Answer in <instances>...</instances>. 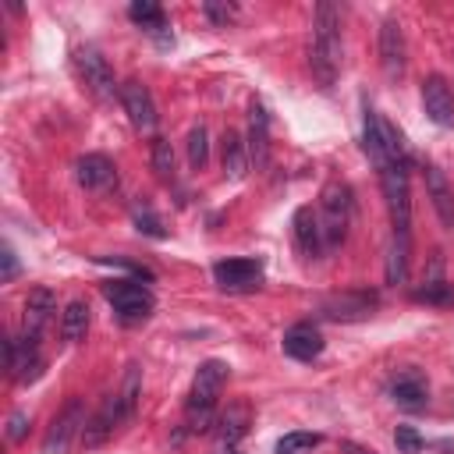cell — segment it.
Returning a JSON list of instances; mask_svg holds the SVG:
<instances>
[{
    "label": "cell",
    "instance_id": "6da1fadb",
    "mask_svg": "<svg viewBox=\"0 0 454 454\" xmlns=\"http://www.w3.org/2000/svg\"><path fill=\"white\" fill-rule=\"evenodd\" d=\"M312 74L323 85H333L337 71H340V14L330 0H323L316 7V21H312Z\"/></svg>",
    "mask_w": 454,
    "mask_h": 454
},
{
    "label": "cell",
    "instance_id": "7a4b0ae2",
    "mask_svg": "<svg viewBox=\"0 0 454 454\" xmlns=\"http://www.w3.org/2000/svg\"><path fill=\"white\" fill-rule=\"evenodd\" d=\"M223 380H227V365L209 358L195 369V380H192V390H188V429L192 433H206L213 426V411H216V397L223 390Z\"/></svg>",
    "mask_w": 454,
    "mask_h": 454
},
{
    "label": "cell",
    "instance_id": "3957f363",
    "mask_svg": "<svg viewBox=\"0 0 454 454\" xmlns=\"http://www.w3.org/2000/svg\"><path fill=\"white\" fill-rule=\"evenodd\" d=\"M383 195H387V209H390V227L397 238L411 234V199H408V160H390L387 167L376 170Z\"/></svg>",
    "mask_w": 454,
    "mask_h": 454
},
{
    "label": "cell",
    "instance_id": "277c9868",
    "mask_svg": "<svg viewBox=\"0 0 454 454\" xmlns=\"http://www.w3.org/2000/svg\"><path fill=\"white\" fill-rule=\"evenodd\" d=\"M351 209H355V199H351V188L344 181H330L323 188V238H326V248L340 245L344 234H348V223H351Z\"/></svg>",
    "mask_w": 454,
    "mask_h": 454
},
{
    "label": "cell",
    "instance_id": "5b68a950",
    "mask_svg": "<svg viewBox=\"0 0 454 454\" xmlns=\"http://www.w3.org/2000/svg\"><path fill=\"white\" fill-rule=\"evenodd\" d=\"M103 294L124 323H138L153 312V291L138 280H110V284H103Z\"/></svg>",
    "mask_w": 454,
    "mask_h": 454
},
{
    "label": "cell",
    "instance_id": "8992f818",
    "mask_svg": "<svg viewBox=\"0 0 454 454\" xmlns=\"http://www.w3.org/2000/svg\"><path fill=\"white\" fill-rule=\"evenodd\" d=\"M82 429H85V404H82V397H71L64 404V411L50 422V429L43 436V454H67Z\"/></svg>",
    "mask_w": 454,
    "mask_h": 454
},
{
    "label": "cell",
    "instance_id": "52a82bcc",
    "mask_svg": "<svg viewBox=\"0 0 454 454\" xmlns=\"http://www.w3.org/2000/svg\"><path fill=\"white\" fill-rule=\"evenodd\" d=\"M74 71H78V78L85 82V89H89L96 99H114V92H117L114 71H110V64L103 60L99 50H92V46L74 50Z\"/></svg>",
    "mask_w": 454,
    "mask_h": 454
},
{
    "label": "cell",
    "instance_id": "ba28073f",
    "mask_svg": "<svg viewBox=\"0 0 454 454\" xmlns=\"http://www.w3.org/2000/svg\"><path fill=\"white\" fill-rule=\"evenodd\" d=\"M4 365L14 380L32 383L43 372V355H39V337H7L4 340Z\"/></svg>",
    "mask_w": 454,
    "mask_h": 454
},
{
    "label": "cell",
    "instance_id": "9c48e42d",
    "mask_svg": "<svg viewBox=\"0 0 454 454\" xmlns=\"http://www.w3.org/2000/svg\"><path fill=\"white\" fill-rule=\"evenodd\" d=\"M128 415H131V408H128L124 397L114 390V394L103 401V408L85 422V429H82V443H85V447H99V443H106V436H110Z\"/></svg>",
    "mask_w": 454,
    "mask_h": 454
},
{
    "label": "cell",
    "instance_id": "30bf717a",
    "mask_svg": "<svg viewBox=\"0 0 454 454\" xmlns=\"http://www.w3.org/2000/svg\"><path fill=\"white\" fill-rule=\"evenodd\" d=\"M213 280L223 291H248L262 280V262L259 259H220L213 266Z\"/></svg>",
    "mask_w": 454,
    "mask_h": 454
},
{
    "label": "cell",
    "instance_id": "8fae6325",
    "mask_svg": "<svg viewBox=\"0 0 454 454\" xmlns=\"http://www.w3.org/2000/svg\"><path fill=\"white\" fill-rule=\"evenodd\" d=\"M422 106H426V117L433 124L454 128V92H450V85L440 74H429L422 82Z\"/></svg>",
    "mask_w": 454,
    "mask_h": 454
},
{
    "label": "cell",
    "instance_id": "7c38bea8",
    "mask_svg": "<svg viewBox=\"0 0 454 454\" xmlns=\"http://www.w3.org/2000/svg\"><path fill=\"white\" fill-rule=\"evenodd\" d=\"M380 60H383L387 78H401L404 74L408 46H404V32H401V21L397 18H387L383 28H380Z\"/></svg>",
    "mask_w": 454,
    "mask_h": 454
},
{
    "label": "cell",
    "instance_id": "4fadbf2b",
    "mask_svg": "<svg viewBox=\"0 0 454 454\" xmlns=\"http://www.w3.org/2000/svg\"><path fill=\"white\" fill-rule=\"evenodd\" d=\"M372 309H376V294H365V291H344V294H333L319 305V312L326 319H337V323L365 319V316H372Z\"/></svg>",
    "mask_w": 454,
    "mask_h": 454
},
{
    "label": "cell",
    "instance_id": "5bb4252c",
    "mask_svg": "<svg viewBox=\"0 0 454 454\" xmlns=\"http://www.w3.org/2000/svg\"><path fill=\"white\" fill-rule=\"evenodd\" d=\"M121 103L135 124V131H153L156 128V103L142 82H124L121 85Z\"/></svg>",
    "mask_w": 454,
    "mask_h": 454
},
{
    "label": "cell",
    "instance_id": "9a60e30c",
    "mask_svg": "<svg viewBox=\"0 0 454 454\" xmlns=\"http://www.w3.org/2000/svg\"><path fill=\"white\" fill-rule=\"evenodd\" d=\"M74 174H78V184H82L85 192H106V188L117 184V167H114L103 153H85V156H78Z\"/></svg>",
    "mask_w": 454,
    "mask_h": 454
},
{
    "label": "cell",
    "instance_id": "2e32d148",
    "mask_svg": "<svg viewBox=\"0 0 454 454\" xmlns=\"http://www.w3.org/2000/svg\"><path fill=\"white\" fill-rule=\"evenodd\" d=\"M323 348H326V340H323L319 326H312V323H294V326H287V333H284V355H291V358H298V362L319 358Z\"/></svg>",
    "mask_w": 454,
    "mask_h": 454
},
{
    "label": "cell",
    "instance_id": "e0dca14e",
    "mask_svg": "<svg viewBox=\"0 0 454 454\" xmlns=\"http://www.w3.org/2000/svg\"><path fill=\"white\" fill-rule=\"evenodd\" d=\"M53 312H57V298H53V291H46V287H32L28 298H25L21 333H25V337H39Z\"/></svg>",
    "mask_w": 454,
    "mask_h": 454
},
{
    "label": "cell",
    "instance_id": "ac0fdd59",
    "mask_svg": "<svg viewBox=\"0 0 454 454\" xmlns=\"http://www.w3.org/2000/svg\"><path fill=\"white\" fill-rule=\"evenodd\" d=\"M390 397L401 404V408H422L429 401V383L419 369H401L394 380H390Z\"/></svg>",
    "mask_w": 454,
    "mask_h": 454
},
{
    "label": "cell",
    "instance_id": "d6986e66",
    "mask_svg": "<svg viewBox=\"0 0 454 454\" xmlns=\"http://www.w3.org/2000/svg\"><path fill=\"white\" fill-rule=\"evenodd\" d=\"M248 160L259 170L270 163V114L262 103H252L248 110Z\"/></svg>",
    "mask_w": 454,
    "mask_h": 454
},
{
    "label": "cell",
    "instance_id": "ffe728a7",
    "mask_svg": "<svg viewBox=\"0 0 454 454\" xmlns=\"http://www.w3.org/2000/svg\"><path fill=\"white\" fill-rule=\"evenodd\" d=\"M294 241H298V248L309 255V259H316L319 252H323V223H319V216L312 213V206H298L294 209Z\"/></svg>",
    "mask_w": 454,
    "mask_h": 454
},
{
    "label": "cell",
    "instance_id": "44dd1931",
    "mask_svg": "<svg viewBox=\"0 0 454 454\" xmlns=\"http://www.w3.org/2000/svg\"><path fill=\"white\" fill-rule=\"evenodd\" d=\"M426 188H429V199H433V209H436L440 223L450 231L454 227V192H450L440 167H426Z\"/></svg>",
    "mask_w": 454,
    "mask_h": 454
},
{
    "label": "cell",
    "instance_id": "7402d4cb",
    "mask_svg": "<svg viewBox=\"0 0 454 454\" xmlns=\"http://www.w3.org/2000/svg\"><path fill=\"white\" fill-rule=\"evenodd\" d=\"M220 429H216V440H220V450H234L238 447V440L248 433V408L245 404H231L223 415H220V422H216Z\"/></svg>",
    "mask_w": 454,
    "mask_h": 454
},
{
    "label": "cell",
    "instance_id": "603a6c76",
    "mask_svg": "<svg viewBox=\"0 0 454 454\" xmlns=\"http://www.w3.org/2000/svg\"><path fill=\"white\" fill-rule=\"evenodd\" d=\"M89 305L82 301V298H74V301H67V309L60 312V337L67 340V344H78V340H85V333H89Z\"/></svg>",
    "mask_w": 454,
    "mask_h": 454
},
{
    "label": "cell",
    "instance_id": "cb8c5ba5",
    "mask_svg": "<svg viewBox=\"0 0 454 454\" xmlns=\"http://www.w3.org/2000/svg\"><path fill=\"white\" fill-rule=\"evenodd\" d=\"M128 18H131L135 25H142L145 32L160 35V43H170V39L163 35L167 21H163V7H160V4H153V0H135V4L128 7Z\"/></svg>",
    "mask_w": 454,
    "mask_h": 454
},
{
    "label": "cell",
    "instance_id": "d4e9b609",
    "mask_svg": "<svg viewBox=\"0 0 454 454\" xmlns=\"http://www.w3.org/2000/svg\"><path fill=\"white\" fill-rule=\"evenodd\" d=\"M223 170L234 181H241L248 174V149H245L238 131H223Z\"/></svg>",
    "mask_w": 454,
    "mask_h": 454
},
{
    "label": "cell",
    "instance_id": "484cf974",
    "mask_svg": "<svg viewBox=\"0 0 454 454\" xmlns=\"http://www.w3.org/2000/svg\"><path fill=\"white\" fill-rule=\"evenodd\" d=\"M408 280V238H390L387 248V284H404Z\"/></svg>",
    "mask_w": 454,
    "mask_h": 454
},
{
    "label": "cell",
    "instance_id": "4316f807",
    "mask_svg": "<svg viewBox=\"0 0 454 454\" xmlns=\"http://www.w3.org/2000/svg\"><path fill=\"white\" fill-rule=\"evenodd\" d=\"M415 301H426V305H440V309H454V284L447 280H426L422 287L411 291Z\"/></svg>",
    "mask_w": 454,
    "mask_h": 454
},
{
    "label": "cell",
    "instance_id": "83f0119b",
    "mask_svg": "<svg viewBox=\"0 0 454 454\" xmlns=\"http://www.w3.org/2000/svg\"><path fill=\"white\" fill-rule=\"evenodd\" d=\"M319 433H305V429H294V433H284L277 440V454H312V447H319Z\"/></svg>",
    "mask_w": 454,
    "mask_h": 454
},
{
    "label": "cell",
    "instance_id": "f1b7e54d",
    "mask_svg": "<svg viewBox=\"0 0 454 454\" xmlns=\"http://www.w3.org/2000/svg\"><path fill=\"white\" fill-rule=\"evenodd\" d=\"M206 160H209V135H206V128L199 124V128L188 131V163H192L195 170H202Z\"/></svg>",
    "mask_w": 454,
    "mask_h": 454
},
{
    "label": "cell",
    "instance_id": "f546056e",
    "mask_svg": "<svg viewBox=\"0 0 454 454\" xmlns=\"http://www.w3.org/2000/svg\"><path fill=\"white\" fill-rule=\"evenodd\" d=\"M153 170L160 181H170L174 177V149L167 138H156L153 142Z\"/></svg>",
    "mask_w": 454,
    "mask_h": 454
},
{
    "label": "cell",
    "instance_id": "4dcf8cb0",
    "mask_svg": "<svg viewBox=\"0 0 454 454\" xmlns=\"http://www.w3.org/2000/svg\"><path fill=\"white\" fill-rule=\"evenodd\" d=\"M394 443H397L401 454H422V447H426V440L419 436L415 426H397L394 429Z\"/></svg>",
    "mask_w": 454,
    "mask_h": 454
},
{
    "label": "cell",
    "instance_id": "1f68e13d",
    "mask_svg": "<svg viewBox=\"0 0 454 454\" xmlns=\"http://www.w3.org/2000/svg\"><path fill=\"white\" fill-rule=\"evenodd\" d=\"M202 14L213 21V25H227V21H234V14H238V7H231V4H213V0H206L202 4Z\"/></svg>",
    "mask_w": 454,
    "mask_h": 454
},
{
    "label": "cell",
    "instance_id": "d6a6232c",
    "mask_svg": "<svg viewBox=\"0 0 454 454\" xmlns=\"http://www.w3.org/2000/svg\"><path fill=\"white\" fill-rule=\"evenodd\" d=\"M135 227H138L142 234H153V238H163V234H167V231L160 227V220H156L153 209H135Z\"/></svg>",
    "mask_w": 454,
    "mask_h": 454
},
{
    "label": "cell",
    "instance_id": "836d02e7",
    "mask_svg": "<svg viewBox=\"0 0 454 454\" xmlns=\"http://www.w3.org/2000/svg\"><path fill=\"white\" fill-rule=\"evenodd\" d=\"M25 433H28V415H25V411H14L11 422H7V440H11V443H21Z\"/></svg>",
    "mask_w": 454,
    "mask_h": 454
},
{
    "label": "cell",
    "instance_id": "e575fe53",
    "mask_svg": "<svg viewBox=\"0 0 454 454\" xmlns=\"http://www.w3.org/2000/svg\"><path fill=\"white\" fill-rule=\"evenodd\" d=\"M0 259H4V273H0V280L11 284V280L18 277V255H14V248L4 245V248H0Z\"/></svg>",
    "mask_w": 454,
    "mask_h": 454
},
{
    "label": "cell",
    "instance_id": "d590c367",
    "mask_svg": "<svg viewBox=\"0 0 454 454\" xmlns=\"http://www.w3.org/2000/svg\"><path fill=\"white\" fill-rule=\"evenodd\" d=\"M348 454H365V450H358L355 443H348Z\"/></svg>",
    "mask_w": 454,
    "mask_h": 454
}]
</instances>
